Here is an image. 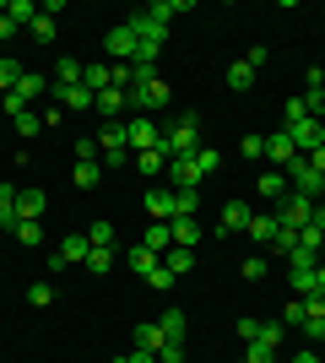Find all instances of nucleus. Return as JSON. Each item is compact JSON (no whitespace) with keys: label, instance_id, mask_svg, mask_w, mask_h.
Wrapping results in <instances>:
<instances>
[{"label":"nucleus","instance_id":"1","mask_svg":"<svg viewBox=\"0 0 325 363\" xmlns=\"http://www.w3.org/2000/svg\"><path fill=\"white\" fill-rule=\"evenodd\" d=\"M157 147H163V157H195V152L206 147L201 120H195V114H173V120L163 125V141H157Z\"/></svg>","mask_w":325,"mask_h":363},{"label":"nucleus","instance_id":"2","mask_svg":"<svg viewBox=\"0 0 325 363\" xmlns=\"http://www.w3.org/2000/svg\"><path fill=\"white\" fill-rule=\"evenodd\" d=\"M271 217H277L282 233H304V228H309V217H314V201H304V196H282Z\"/></svg>","mask_w":325,"mask_h":363},{"label":"nucleus","instance_id":"3","mask_svg":"<svg viewBox=\"0 0 325 363\" xmlns=\"http://www.w3.org/2000/svg\"><path fill=\"white\" fill-rule=\"evenodd\" d=\"M282 320H239V336H244V347H266V352H277L282 347Z\"/></svg>","mask_w":325,"mask_h":363},{"label":"nucleus","instance_id":"4","mask_svg":"<svg viewBox=\"0 0 325 363\" xmlns=\"http://www.w3.org/2000/svg\"><path fill=\"white\" fill-rule=\"evenodd\" d=\"M282 174H287V184H293V196H304V201H314V196H320V184H325V174L309 168V157H293Z\"/></svg>","mask_w":325,"mask_h":363},{"label":"nucleus","instance_id":"5","mask_svg":"<svg viewBox=\"0 0 325 363\" xmlns=\"http://www.w3.org/2000/svg\"><path fill=\"white\" fill-rule=\"evenodd\" d=\"M163 104H169V82H163V76H147V82L130 87V108H136V114H152V108H163Z\"/></svg>","mask_w":325,"mask_h":363},{"label":"nucleus","instance_id":"6","mask_svg":"<svg viewBox=\"0 0 325 363\" xmlns=\"http://www.w3.org/2000/svg\"><path fill=\"white\" fill-rule=\"evenodd\" d=\"M125 136H130V147H136V152H157V141H163V125H157L152 114H136V120L125 125Z\"/></svg>","mask_w":325,"mask_h":363},{"label":"nucleus","instance_id":"7","mask_svg":"<svg viewBox=\"0 0 325 363\" xmlns=\"http://www.w3.org/2000/svg\"><path fill=\"white\" fill-rule=\"evenodd\" d=\"M103 49H108V60H114V65H130V60H136V33H130V28H125V22H120V28H108V38H103Z\"/></svg>","mask_w":325,"mask_h":363},{"label":"nucleus","instance_id":"8","mask_svg":"<svg viewBox=\"0 0 325 363\" xmlns=\"http://www.w3.org/2000/svg\"><path fill=\"white\" fill-rule=\"evenodd\" d=\"M98 152H103V168H120L125 152H130V136H125V125H108L103 136H98Z\"/></svg>","mask_w":325,"mask_h":363},{"label":"nucleus","instance_id":"9","mask_svg":"<svg viewBox=\"0 0 325 363\" xmlns=\"http://www.w3.org/2000/svg\"><path fill=\"white\" fill-rule=\"evenodd\" d=\"M169 184L173 190H201V168H195V157H169Z\"/></svg>","mask_w":325,"mask_h":363},{"label":"nucleus","instance_id":"10","mask_svg":"<svg viewBox=\"0 0 325 363\" xmlns=\"http://www.w3.org/2000/svg\"><path fill=\"white\" fill-rule=\"evenodd\" d=\"M147 212H152V223H173L179 217V190H147Z\"/></svg>","mask_w":325,"mask_h":363},{"label":"nucleus","instance_id":"11","mask_svg":"<svg viewBox=\"0 0 325 363\" xmlns=\"http://www.w3.org/2000/svg\"><path fill=\"white\" fill-rule=\"evenodd\" d=\"M55 255H60V266H87V255H93V244H87V233H65Z\"/></svg>","mask_w":325,"mask_h":363},{"label":"nucleus","instance_id":"12","mask_svg":"<svg viewBox=\"0 0 325 363\" xmlns=\"http://www.w3.org/2000/svg\"><path fill=\"white\" fill-rule=\"evenodd\" d=\"M287 136H293L298 157H309V152H314V147H320V141H325V125H320V120H304V125H293Z\"/></svg>","mask_w":325,"mask_h":363},{"label":"nucleus","instance_id":"13","mask_svg":"<svg viewBox=\"0 0 325 363\" xmlns=\"http://www.w3.org/2000/svg\"><path fill=\"white\" fill-rule=\"evenodd\" d=\"M98 114H108V120H114V125H120V114H125V108H130V92H125V87H103V92H98Z\"/></svg>","mask_w":325,"mask_h":363},{"label":"nucleus","instance_id":"14","mask_svg":"<svg viewBox=\"0 0 325 363\" xmlns=\"http://www.w3.org/2000/svg\"><path fill=\"white\" fill-rule=\"evenodd\" d=\"M266 157H271V168H287V163L298 157L293 136H287V130H277V136H266Z\"/></svg>","mask_w":325,"mask_h":363},{"label":"nucleus","instance_id":"15","mask_svg":"<svg viewBox=\"0 0 325 363\" xmlns=\"http://www.w3.org/2000/svg\"><path fill=\"white\" fill-rule=\"evenodd\" d=\"M136 244H141V250H152V255L163 260V255L173 250V233H169V223H152V228H147V233H141Z\"/></svg>","mask_w":325,"mask_h":363},{"label":"nucleus","instance_id":"16","mask_svg":"<svg viewBox=\"0 0 325 363\" xmlns=\"http://www.w3.org/2000/svg\"><path fill=\"white\" fill-rule=\"evenodd\" d=\"M55 104H60L65 114H81V108H93L98 98H93L87 87H55Z\"/></svg>","mask_w":325,"mask_h":363},{"label":"nucleus","instance_id":"17","mask_svg":"<svg viewBox=\"0 0 325 363\" xmlns=\"http://www.w3.org/2000/svg\"><path fill=\"white\" fill-rule=\"evenodd\" d=\"M249 201H228V206H222V217H217V223H222V233H244L249 228Z\"/></svg>","mask_w":325,"mask_h":363},{"label":"nucleus","instance_id":"18","mask_svg":"<svg viewBox=\"0 0 325 363\" xmlns=\"http://www.w3.org/2000/svg\"><path fill=\"white\" fill-rule=\"evenodd\" d=\"M169 233H173V244H179V250H195V244H201V223H195V217H173Z\"/></svg>","mask_w":325,"mask_h":363},{"label":"nucleus","instance_id":"19","mask_svg":"<svg viewBox=\"0 0 325 363\" xmlns=\"http://www.w3.org/2000/svg\"><path fill=\"white\" fill-rule=\"evenodd\" d=\"M44 190H22V196H16V217H22V223H38V217H44Z\"/></svg>","mask_w":325,"mask_h":363},{"label":"nucleus","instance_id":"20","mask_svg":"<svg viewBox=\"0 0 325 363\" xmlns=\"http://www.w3.org/2000/svg\"><path fill=\"white\" fill-rule=\"evenodd\" d=\"M244 233H249L255 244H277V233H282V228H277V217H271V212H261V217H249V228H244Z\"/></svg>","mask_w":325,"mask_h":363},{"label":"nucleus","instance_id":"21","mask_svg":"<svg viewBox=\"0 0 325 363\" xmlns=\"http://www.w3.org/2000/svg\"><path fill=\"white\" fill-rule=\"evenodd\" d=\"M16 196H22L16 184H0V228H6V233L22 223V217H16Z\"/></svg>","mask_w":325,"mask_h":363},{"label":"nucleus","instance_id":"22","mask_svg":"<svg viewBox=\"0 0 325 363\" xmlns=\"http://www.w3.org/2000/svg\"><path fill=\"white\" fill-rule=\"evenodd\" d=\"M255 190H261L266 201H282V196H287V174H282V168H266V174H261V184H255Z\"/></svg>","mask_w":325,"mask_h":363},{"label":"nucleus","instance_id":"23","mask_svg":"<svg viewBox=\"0 0 325 363\" xmlns=\"http://www.w3.org/2000/svg\"><path fill=\"white\" fill-rule=\"evenodd\" d=\"M55 87H81V60H55Z\"/></svg>","mask_w":325,"mask_h":363},{"label":"nucleus","instance_id":"24","mask_svg":"<svg viewBox=\"0 0 325 363\" xmlns=\"http://www.w3.org/2000/svg\"><path fill=\"white\" fill-rule=\"evenodd\" d=\"M228 87L233 92H249V87H255V65H249V60H233L228 65Z\"/></svg>","mask_w":325,"mask_h":363},{"label":"nucleus","instance_id":"25","mask_svg":"<svg viewBox=\"0 0 325 363\" xmlns=\"http://www.w3.org/2000/svg\"><path fill=\"white\" fill-rule=\"evenodd\" d=\"M314 266H320V250H304V244L287 250V272H314Z\"/></svg>","mask_w":325,"mask_h":363},{"label":"nucleus","instance_id":"26","mask_svg":"<svg viewBox=\"0 0 325 363\" xmlns=\"http://www.w3.org/2000/svg\"><path fill=\"white\" fill-rule=\"evenodd\" d=\"M163 266H169V272H173V282H179V277H185L190 266H195V250H179V244H173L169 255H163Z\"/></svg>","mask_w":325,"mask_h":363},{"label":"nucleus","instance_id":"27","mask_svg":"<svg viewBox=\"0 0 325 363\" xmlns=\"http://www.w3.org/2000/svg\"><path fill=\"white\" fill-rule=\"evenodd\" d=\"M0 16H11L16 28H33V16H38V6H28V0H11V6H0Z\"/></svg>","mask_w":325,"mask_h":363},{"label":"nucleus","instance_id":"28","mask_svg":"<svg viewBox=\"0 0 325 363\" xmlns=\"http://www.w3.org/2000/svg\"><path fill=\"white\" fill-rule=\"evenodd\" d=\"M163 342H169V336L157 331L152 320H141V325H136V347H147V352H157V347H163Z\"/></svg>","mask_w":325,"mask_h":363},{"label":"nucleus","instance_id":"29","mask_svg":"<svg viewBox=\"0 0 325 363\" xmlns=\"http://www.w3.org/2000/svg\"><path fill=\"white\" fill-rule=\"evenodd\" d=\"M114 239H120L114 223H93V228H87V244H93V250H114Z\"/></svg>","mask_w":325,"mask_h":363},{"label":"nucleus","instance_id":"30","mask_svg":"<svg viewBox=\"0 0 325 363\" xmlns=\"http://www.w3.org/2000/svg\"><path fill=\"white\" fill-rule=\"evenodd\" d=\"M304 120H309V104H304V98L282 104V130H293V125H304Z\"/></svg>","mask_w":325,"mask_h":363},{"label":"nucleus","instance_id":"31","mask_svg":"<svg viewBox=\"0 0 325 363\" xmlns=\"http://www.w3.org/2000/svg\"><path fill=\"white\" fill-rule=\"evenodd\" d=\"M157 331L169 336V342H185V315H179V309H169V315L157 320Z\"/></svg>","mask_w":325,"mask_h":363},{"label":"nucleus","instance_id":"32","mask_svg":"<svg viewBox=\"0 0 325 363\" xmlns=\"http://www.w3.org/2000/svg\"><path fill=\"white\" fill-rule=\"evenodd\" d=\"M125 260H130V272H141V277L157 272V255H152V250H141V244H130V255H125Z\"/></svg>","mask_w":325,"mask_h":363},{"label":"nucleus","instance_id":"33","mask_svg":"<svg viewBox=\"0 0 325 363\" xmlns=\"http://www.w3.org/2000/svg\"><path fill=\"white\" fill-rule=\"evenodd\" d=\"M11 233H16V244H28V250H38V244H44V223H16Z\"/></svg>","mask_w":325,"mask_h":363},{"label":"nucleus","instance_id":"34","mask_svg":"<svg viewBox=\"0 0 325 363\" xmlns=\"http://www.w3.org/2000/svg\"><path fill=\"white\" fill-rule=\"evenodd\" d=\"M195 168H201V179H212L217 168H222V152H217V147H201V152H195Z\"/></svg>","mask_w":325,"mask_h":363},{"label":"nucleus","instance_id":"35","mask_svg":"<svg viewBox=\"0 0 325 363\" xmlns=\"http://www.w3.org/2000/svg\"><path fill=\"white\" fill-rule=\"evenodd\" d=\"M55 33H60V22H55V16H33V38H38V44H55Z\"/></svg>","mask_w":325,"mask_h":363},{"label":"nucleus","instance_id":"36","mask_svg":"<svg viewBox=\"0 0 325 363\" xmlns=\"http://www.w3.org/2000/svg\"><path fill=\"white\" fill-rule=\"evenodd\" d=\"M136 168H141V174H163V168H169L163 147H157V152H136Z\"/></svg>","mask_w":325,"mask_h":363},{"label":"nucleus","instance_id":"37","mask_svg":"<svg viewBox=\"0 0 325 363\" xmlns=\"http://www.w3.org/2000/svg\"><path fill=\"white\" fill-rule=\"evenodd\" d=\"M98 179H103V163H76V184L81 190H93Z\"/></svg>","mask_w":325,"mask_h":363},{"label":"nucleus","instance_id":"38","mask_svg":"<svg viewBox=\"0 0 325 363\" xmlns=\"http://www.w3.org/2000/svg\"><path fill=\"white\" fill-rule=\"evenodd\" d=\"M304 104H309V120L325 125V87H309V92H304Z\"/></svg>","mask_w":325,"mask_h":363},{"label":"nucleus","instance_id":"39","mask_svg":"<svg viewBox=\"0 0 325 363\" xmlns=\"http://www.w3.org/2000/svg\"><path fill=\"white\" fill-rule=\"evenodd\" d=\"M147 288H157V293H169V288H173V272L163 266V260H157V272H147Z\"/></svg>","mask_w":325,"mask_h":363},{"label":"nucleus","instance_id":"40","mask_svg":"<svg viewBox=\"0 0 325 363\" xmlns=\"http://www.w3.org/2000/svg\"><path fill=\"white\" fill-rule=\"evenodd\" d=\"M16 82H22V65H16V60H0V92H11Z\"/></svg>","mask_w":325,"mask_h":363},{"label":"nucleus","instance_id":"41","mask_svg":"<svg viewBox=\"0 0 325 363\" xmlns=\"http://www.w3.org/2000/svg\"><path fill=\"white\" fill-rule=\"evenodd\" d=\"M28 298H33V309H49V303H55V288H49V282H33Z\"/></svg>","mask_w":325,"mask_h":363},{"label":"nucleus","instance_id":"42","mask_svg":"<svg viewBox=\"0 0 325 363\" xmlns=\"http://www.w3.org/2000/svg\"><path fill=\"white\" fill-rule=\"evenodd\" d=\"M157 363H185V342H163V347H157Z\"/></svg>","mask_w":325,"mask_h":363},{"label":"nucleus","instance_id":"43","mask_svg":"<svg viewBox=\"0 0 325 363\" xmlns=\"http://www.w3.org/2000/svg\"><path fill=\"white\" fill-rule=\"evenodd\" d=\"M16 130H22V136H38V130H44V120L28 108V114H16Z\"/></svg>","mask_w":325,"mask_h":363},{"label":"nucleus","instance_id":"44","mask_svg":"<svg viewBox=\"0 0 325 363\" xmlns=\"http://www.w3.org/2000/svg\"><path fill=\"white\" fill-rule=\"evenodd\" d=\"M195 206H201V190H179V217H195Z\"/></svg>","mask_w":325,"mask_h":363},{"label":"nucleus","instance_id":"45","mask_svg":"<svg viewBox=\"0 0 325 363\" xmlns=\"http://www.w3.org/2000/svg\"><path fill=\"white\" fill-rule=\"evenodd\" d=\"M282 325H304V298H287V309H282Z\"/></svg>","mask_w":325,"mask_h":363},{"label":"nucleus","instance_id":"46","mask_svg":"<svg viewBox=\"0 0 325 363\" xmlns=\"http://www.w3.org/2000/svg\"><path fill=\"white\" fill-rule=\"evenodd\" d=\"M266 272H271V266H266V255H249V260H244V277H249V282H261Z\"/></svg>","mask_w":325,"mask_h":363},{"label":"nucleus","instance_id":"47","mask_svg":"<svg viewBox=\"0 0 325 363\" xmlns=\"http://www.w3.org/2000/svg\"><path fill=\"white\" fill-rule=\"evenodd\" d=\"M304 336H309V342H325V315H309V320H304Z\"/></svg>","mask_w":325,"mask_h":363},{"label":"nucleus","instance_id":"48","mask_svg":"<svg viewBox=\"0 0 325 363\" xmlns=\"http://www.w3.org/2000/svg\"><path fill=\"white\" fill-rule=\"evenodd\" d=\"M87 266H93V272H108V266H114V250H93V255H87Z\"/></svg>","mask_w":325,"mask_h":363},{"label":"nucleus","instance_id":"49","mask_svg":"<svg viewBox=\"0 0 325 363\" xmlns=\"http://www.w3.org/2000/svg\"><path fill=\"white\" fill-rule=\"evenodd\" d=\"M244 157H266V136H244Z\"/></svg>","mask_w":325,"mask_h":363},{"label":"nucleus","instance_id":"50","mask_svg":"<svg viewBox=\"0 0 325 363\" xmlns=\"http://www.w3.org/2000/svg\"><path fill=\"white\" fill-rule=\"evenodd\" d=\"M120 363H157V352H147V347H130V358H120Z\"/></svg>","mask_w":325,"mask_h":363},{"label":"nucleus","instance_id":"51","mask_svg":"<svg viewBox=\"0 0 325 363\" xmlns=\"http://www.w3.org/2000/svg\"><path fill=\"white\" fill-rule=\"evenodd\" d=\"M309 168H320V174H325V141H320V147L309 152Z\"/></svg>","mask_w":325,"mask_h":363},{"label":"nucleus","instance_id":"52","mask_svg":"<svg viewBox=\"0 0 325 363\" xmlns=\"http://www.w3.org/2000/svg\"><path fill=\"white\" fill-rule=\"evenodd\" d=\"M11 33H16V22H11V16H0V44H6Z\"/></svg>","mask_w":325,"mask_h":363},{"label":"nucleus","instance_id":"53","mask_svg":"<svg viewBox=\"0 0 325 363\" xmlns=\"http://www.w3.org/2000/svg\"><path fill=\"white\" fill-rule=\"evenodd\" d=\"M309 228H320V233H325V206H314V217H309Z\"/></svg>","mask_w":325,"mask_h":363},{"label":"nucleus","instance_id":"54","mask_svg":"<svg viewBox=\"0 0 325 363\" xmlns=\"http://www.w3.org/2000/svg\"><path fill=\"white\" fill-rule=\"evenodd\" d=\"M293 363H320V352H298V358Z\"/></svg>","mask_w":325,"mask_h":363},{"label":"nucleus","instance_id":"55","mask_svg":"<svg viewBox=\"0 0 325 363\" xmlns=\"http://www.w3.org/2000/svg\"><path fill=\"white\" fill-rule=\"evenodd\" d=\"M320 201H325V184H320Z\"/></svg>","mask_w":325,"mask_h":363},{"label":"nucleus","instance_id":"56","mask_svg":"<svg viewBox=\"0 0 325 363\" xmlns=\"http://www.w3.org/2000/svg\"><path fill=\"white\" fill-rule=\"evenodd\" d=\"M239 363H249V358H239Z\"/></svg>","mask_w":325,"mask_h":363}]
</instances>
